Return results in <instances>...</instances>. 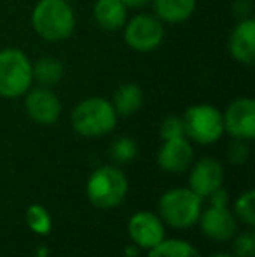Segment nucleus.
Listing matches in <instances>:
<instances>
[{"instance_id":"obj_14","label":"nucleus","mask_w":255,"mask_h":257,"mask_svg":"<svg viewBox=\"0 0 255 257\" xmlns=\"http://www.w3.org/2000/svg\"><path fill=\"white\" fill-rule=\"evenodd\" d=\"M192 161V147L191 144L185 140V137L182 139H173V140H164L163 147L159 149L157 154V163L163 170L166 172H184Z\"/></svg>"},{"instance_id":"obj_21","label":"nucleus","mask_w":255,"mask_h":257,"mask_svg":"<svg viewBox=\"0 0 255 257\" xmlns=\"http://www.w3.org/2000/svg\"><path fill=\"white\" fill-rule=\"evenodd\" d=\"M110 156L117 163H128L136 156V144L131 139H119L110 147Z\"/></svg>"},{"instance_id":"obj_13","label":"nucleus","mask_w":255,"mask_h":257,"mask_svg":"<svg viewBox=\"0 0 255 257\" xmlns=\"http://www.w3.org/2000/svg\"><path fill=\"white\" fill-rule=\"evenodd\" d=\"M201 227L208 238L224 241L236 233V220L224 205H211L201 219Z\"/></svg>"},{"instance_id":"obj_16","label":"nucleus","mask_w":255,"mask_h":257,"mask_svg":"<svg viewBox=\"0 0 255 257\" xmlns=\"http://www.w3.org/2000/svg\"><path fill=\"white\" fill-rule=\"evenodd\" d=\"M197 0H152L154 14L163 23L178 25L194 14Z\"/></svg>"},{"instance_id":"obj_19","label":"nucleus","mask_w":255,"mask_h":257,"mask_svg":"<svg viewBox=\"0 0 255 257\" xmlns=\"http://www.w3.org/2000/svg\"><path fill=\"white\" fill-rule=\"evenodd\" d=\"M149 257H201L199 252L191 243L182 240L159 241L156 247L150 248Z\"/></svg>"},{"instance_id":"obj_17","label":"nucleus","mask_w":255,"mask_h":257,"mask_svg":"<svg viewBox=\"0 0 255 257\" xmlns=\"http://www.w3.org/2000/svg\"><path fill=\"white\" fill-rule=\"evenodd\" d=\"M143 105V91L136 82H123L116 89L112 98V107L119 115H133Z\"/></svg>"},{"instance_id":"obj_11","label":"nucleus","mask_w":255,"mask_h":257,"mask_svg":"<svg viewBox=\"0 0 255 257\" xmlns=\"http://www.w3.org/2000/svg\"><path fill=\"white\" fill-rule=\"evenodd\" d=\"M229 53L238 63L252 65L255 61V20H239L229 37Z\"/></svg>"},{"instance_id":"obj_29","label":"nucleus","mask_w":255,"mask_h":257,"mask_svg":"<svg viewBox=\"0 0 255 257\" xmlns=\"http://www.w3.org/2000/svg\"><path fill=\"white\" fill-rule=\"evenodd\" d=\"M67 2H72V0H67Z\"/></svg>"},{"instance_id":"obj_8","label":"nucleus","mask_w":255,"mask_h":257,"mask_svg":"<svg viewBox=\"0 0 255 257\" xmlns=\"http://www.w3.org/2000/svg\"><path fill=\"white\" fill-rule=\"evenodd\" d=\"M224 132L238 140H252L255 137V102L248 96L236 98L222 114Z\"/></svg>"},{"instance_id":"obj_28","label":"nucleus","mask_w":255,"mask_h":257,"mask_svg":"<svg viewBox=\"0 0 255 257\" xmlns=\"http://www.w3.org/2000/svg\"><path fill=\"white\" fill-rule=\"evenodd\" d=\"M211 257H231V255H227V254H217V255H211Z\"/></svg>"},{"instance_id":"obj_9","label":"nucleus","mask_w":255,"mask_h":257,"mask_svg":"<svg viewBox=\"0 0 255 257\" xmlns=\"http://www.w3.org/2000/svg\"><path fill=\"white\" fill-rule=\"evenodd\" d=\"M25 110L32 121L39 124H53L62 114V102L55 91L46 86H39L25 93Z\"/></svg>"},{"instance_id":"obj_6","label":"nucleus","mask_w":255,"mask_h":257,"mask_svg":"<svg viewBox=\"0 0 255 257\" xmlns=\"http://www.w3.org/2000/svg\"><path fill=\"white\" fill-rule=\"evenodd\" d=\"M123 37L129 49L136 53H150L163 44L164 27L156 14L140 13L126 21Z\"/></svg>"},{"instance_id":"obj_25","label":"nucleus","mask_w":255,"mask_h":257,"mask_svg":"<svg viewBox=\"0 0 255 257\" xmlns=\"http://www.w3.org/2000/svg\"><path fill=\"white\" fill-rule=\"evenodd\" d=\"M252 0H232L231 2V11L238 20L252 18Z\"/></svg>"},{"instance_id":"obj_3","label":"nucleus","mask_w":255,"mask_h":257,"mask_svg":"<svg viewBox=\"0 0 255 257\" xmlns=\"http://www.w3.org/2000/svg\"><path fill=\"white\" fill-rule=\"evenodd\" d=\"M32 61L21 49L6 48L0 51V96L18 98L32 88Z\"/></svg>"},{"instance_id":"obj_27","label":"nucleus","mask_w":255,"mask_h":257,"mask_svg":"<svg viewBox=\"0 0 255 257\" xmlns=\"http://www.w3.org/2000/svg\"><path fill=\"white\" fill-rule=\"evenodd\" d=\"M121 2H123L128 9H140V7L147 6L149 0H121Z\"/></svg>"},{"instance_id":"obj_18","label":"nucleus","mask_w":255,"mask_h":257,"mask_svg":"<svg viewBox=\"0 0 255 257\" xmlns=\"http://www.w3.org/2000/svg\"><path fill=\"white\" fill-rule=\"evenodd\" d=\"M32 75H34V81H37L41 86L53 88L63 79L65 67L55 56H42L32 65Z\"/></svg>"},{"instance_id":"obj_22","label":"nucleus","mask_w":255,"mask_h":257,"mask_svg":"<svg viewBox=\"0 0 255 257\" xmlns=\"http://www.w3.org/2000/svg\"><path fill=\"white\" fill-rule=\"evenodd\" d=\"M161 137H163V140H173V139L185 137L182 117H178V115H168L163 121V124H161Z\"/></svg>"},{"instance_id":"obj_26","label":"nucleus","mask_w":255,"mask_h":257,"mask_svg":"<svg viewBox=\"0 0 255 257\" xmlns=\"http://www.w3.org/2000/svg\"><path fill=\"white\" fill-rule=\"evenodd\" d=\"M246 154H248V151H246V146L241 142V140H238V142L232 144L231 147V159L234 163H243L246 159Z\"/></svg>"},{"instance_id":"obj_1","label":"nucleus","mask_w":255,"mask_h":257,"mask_svg":"<svg viewBox=\"0 0 255 257\" xmlns=\"http://www.w3.org/2000/svg\"><path fill=\"white\" fill-rule=\"evenodd\" d=\"M32 28L48 42L68 39L75 30V13L67 0H39L32 9Z\"/></svg>"},{"instance_id":"obj_7","label":"nucleus","mask_w":255,"mask_h":257,"mask_svg":"<svg viewBox=\"0 0 255 257\" xmlns=\"http://www.w3.org/2000/svg\"><path fill=\"white\" fill-rule=\"evenodd\" d=\"M161 217L173 227H189L197 222L201 213V198L191 189L168 191L159 201Z\"/></svg>"},{"instance_id":"obj_24","label":"nucleus","mask_w":255,"mask_h":257,"mask_svg":"<svg viewBox=\"0 0 255 257\" xmlns=\"http://www.w3.org/2000/svg\"><path fill=\"white\" fill-rule=\"evenodd\" d=\"M236 257H253L255 255V236L252 231H246L241 236H238L234 243Z\"/></svg>"},{"instance_id":"obj_4","label":"nucleus","mask_w":255,"mask_h":257,"mask_svg":"<svg viewBox=\"0 0 255 257\" xmlns=\"http://www.w3.org/2000/svg\"><path fill=\"white\" fill-rule=\"evenodd\" d=\"M182 121H184L185 135L201 146L217 142L224 135L222 112L213 105H192L185 110Z\"/></svg>"},{"instance_id":"obj_20","label":"nucleus","mask_w":255,"mask_h":257,"mask_svg":"<svg viewBox=\"0 0 255 257\" xmlns=\"http://www.w3.org/2000/svg\"><path fill=\"white\" fill-rule=\"evenodd\" d=\"M27 222L39 234H48L51 231V217L41 205H32L27 210Z\"/></svg>"},{"instance_id":"obj_2","label":"nucleus","mask_w":255,"mask_h":257,"mask_svg":"<svg viewBox=\"0 0 255 257\" xmlns=\"http://www.w3.org/2000/svg\"><path fill=\"white\" fill-rule=\"evenodd\" d=\"M117 114L112 102L91 96L75 105L72 112V126L82 137H102L116 128Z\"/></svg>"},{"instance_id":"obj_23","label":"nucleus","mask_w":255,"mask_h":257,"mask_svg":"<svg viewBox=\"0 0 255 257\" xmlns=\"http://www.w3.org/2000/svg\"><path fill=\"white\" fill-rule=\"evenodd\" d=\"M253 191L245 193L238 201H236V213L243 219V222L252 224L255 222V213H253Z\"/></svg>"},{"instance_id":"obj_12","label":"nucleus","mask_w":255,"mask_h":257,"mask_svg":"<svg viewBox=\"0 0 255 257\" xmlns=\"http://www.w3.org/2000/svg\"><path fill=\"white\" fill-rule=\"evenodd\" d=\"M129 234L136 245L143 248H152L159 241H163L164 229L161 220L154 213L138 212L129 220Z\"/></svg>"},{"instance_id":"obj_5","label":"nucleus","mask_w":255,"mask_h":257,"mask_svg":"<svg viewBox=\"0 0 255 257\" xmlns=\"http://www.w3.org/2000/svg\"><path fill=\"white\" fill-rule=\"evenodd\" d=\"M128 191V180L116 166L96 170L88 182V196L98 208H114L123 201Z\"/></svg>"},{"instance_id":"obj_10","label":"nucleus","mask_w":255,"mask_h":257,"mask_svg":"<svg viewBox=\"0 0 255 257\" xmlns=\"http://www.w3.org/2000/svg\"><path fill=\"white\" fill-rule=\"evenodd\" d=\"M224 180V170L222 165L213 158H204L196 163L191 173V191L196 193L199 198L210 196Z\"/></svg>"},{"instance_id":"obj_15","label":"nucleus","mask_w":255,"mask_h":257,"mask_svg":"<svg viewBox=\"0 0 255 257\" xmlns=\"http://www.w3.org/2000/svg\"><path fill=\"white\" fill-rule=\"evenodd\" d=\"M96 25L105 32L123 30L128 21V7L121 0H96L93 7Z\"/></svg>"}]
</instances>
